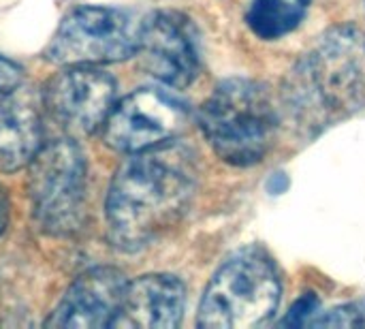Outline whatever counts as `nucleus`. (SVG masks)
Masks as SVG:
<instances>
[{
  "label": "nucleus",
  "mask_w": 365,
  "mask_h": 329,
  "mask_svg": "<svg viewBox=\"0 0 365 329\" xmlns=\"http://www.w3.org/2000/svg\"><path fill=\"white\" fill-rule=\"evenodd\" d=\"M43 148V126L38 111L24 98H0V171L26 169Z\"/></svg>",
  "instance_id": "12"
},
{
  "label": "nucleus",
  "mask_w": 365,
  "mask_h": 329,
  "mask_svg": "<svg viewBox=\"0 0 365 329\" xmlns=\"http://www.w3.org/2000/svg\"><path fill=\"white\" fill-rule=\"evenodd\" d=\"M197 176L195 154L175 139L135 152L109 186L105 210L111 242L124 253L156 242L188 210Z\"/></svg>",
  "instance_id": "1"
},
{
  "label": "nucleus",
  "mask_w": 365,
  "mask_h": 329,
  "mask_svg": "<svg viewBox=\"0 0 365 329\" xmlns=\"http://www.w3.org/2000/svg\"><path fill=\"white\" fill-rule=\"evenodd\" d=\"M24 81V73L21 69L11 62L9 58L0 56V94H9L13 90H17Z\"/></svg>",
  "instance_id": "15"
},
{
  "label": "nucleus",
  "mask_w": 365,
  "mask_h": 329,
  "mask_svg": "<svg viewBox=\"0 0 365 329\" xmlns=\"http://www.w3.org/2000/svg\"><path fill=\"white\" fill-rule=\"evenodd\" d=\"M317 308H319V300L312 293H308L299 302H295V306L289 310L284 323L287 325H304V323H308V317H312L317 313Z\"/></svg>",
  "instance_id": "16"
},
{
  "label": "nucleus",
  "mask_w": 365,
  "mask_h": 329,
  "mask_svg": "<svg viewBox=\"0 0 365 329\" xmlns=\"http://www.w3.org/2000/svg\"><path fill=\"white\" fill-rule=\"evenodd\" d=\"M282 285L276 265L259 248L229 257L212 276L201 298L197 325L207 329H252L269 323L278 310Z\"/></svg>",
  "instance_id": "4"
},
{
  "label": "nucleus",
  "mask_w": 365,
  "mask_h": 329,
  "mask_svg": "<svg viewBox=\"0 0 365 329\" xmlns=\"http://www.w3.org/2000/svg\"><path fill=\"white\" fill-rule=\"evenodd\" d=\"M186 287L171 274H148L126 283L113 328L173 329L182 323Z\"/></svg>",
  "instance_id": "11"
},
{
  "label": "nucleus",
  "mask_w": 365,
  "mask_h": 329,
  "mask_svg": "<svg viewBox=\"0 0 365 329\" xmlns=\"http://www.w3.org/2000/svg\"><path fill=\"white\" fill-rule=\"evenodd\" d=\"M6 225H9V199L4 188L0 186V238L6 231Z\"/></svg>",
  "instance_id": "17"
},
{
  "label": "nucleus",
  "mask_w": 365,
  "mask_h": 329,
  "mask_svg": "<svg viewBox=\"0 0 365 329\" xmlns=\"http://www.w3.org/2000/svg\"><path fill=\"white\" fill-rule=\"evenodd\" d=\"M186 105L167 90L141 88L113 105L105 124V143L122 154H135L173 141L186 126Z\"/></svg>",
  "instance_id": "7"
},
{
  "label": "nucleus",
  "mask_w": 365,
  "mask_h": 329,
  "mask_svg": "<svg viewBox=\"0 0 365 329\" xmlns=\"http://www.w3.org/2000/svg\"><path fill=\"white\" fill-rule=\"evenodd\" d=\"M308 6L310 0H252L246 21L257 36L274 41L295 30L306 17Z\"/></svg>",
  "instance_id": "13"
},
{
  "label": "nucleus",
  "mask_w": 365,
  "mask_h": 329,
  "mask_svg": "<svg viewBox=\"0 0 365 329\" xmlns=\"http://www.w3.org/2000/svg\"><path fill=\"white\" fill-rule=\"evenodd\" d=\"M141 21L113 6L73 9L45 47V58L62 66L120 62L137 54Z\"/></svg>",
  "instance_id": "6"
},
{
  "label": "nucleus",
  "mask_w": 365,
  "mask_h": 329,
  "mask_svg": "<svg viewBox=\"0 0 365 329\" xmlns=\"http://www.w3.org/2000/svg\"><path fill=\"white\" fill-rule=\"evenodd\" d=\"M199 126L225 163L252 167L269 154L280 113L267 86L248 77H231L203 101Z\"/></svg>",
  "instance_id": "3"
},
{
  "label": "nucleus",
  "mask_w": 365,
  "mask_h": 329,
  "mask_svg": "<svg viewBox=\"0 0 365 329\" xmlns=\"http://www.w3.org/2000/svg\"><path fill=\"white\" fill-rule=\"evenodd\" d=\"M289 124L314 137L365 105V34L355 26L327 30L282 83Z\"/></svg>",
  "instance_id": "2"
},
{
  "label": "nucleus",
  "mask_w": 365,
  "mask_h": 329,
  "mask_svg": "<svg viewBox=\"0 0 365 329\" xmlns=\"http://www.w3.org/2000/svg\"><path fill=\"white\" fill-rule=\"evenodd\" d=\"M137 56L148 75L169 88H186L199 75V41L192 21L178 11H158L141 21Z\"/></svg>",
  "instance_id": "9"
},
{
  "label": "nucleus",
  "mask_w": 365,
  "mask_h": 329,
  "mask_svg": "<svg viewBox=\"0 0 365 329\" xmlns=\"http://www.w3.org/2000/svg\"><path fill=\"white\" fill-rule=\"evenodd\" d=\"M126 278L115 268H94L83 272L53 308L47 328H113L118 317Z\"/></svg>",
  "instance_id": "10"
},
{
  "label": "nucleus",
  "mask_w": 365,
  "mask_h": 329,
  "mask_svg": "<svg viewBox=\"0 0 365 329\" xmlns=\"http://www.w3.org/2000/svg\"><path fill=\"white\" fill-rule=\"evenodd\" d=\"M43 103L68 135H92L103 128L115 105V81L92 66H68L47 81Z\"/></svg>",
  "instance_id": "8"
},
{
  "label": "nucleus",
  "mask_w": 365,
  "mask_h": 329,
  "mask_svg": "<svg viewBox=\"0 0 365 329\" xmlns=\"http://www.w3.org/2000/svg\"><path fill=\"white\" fill-rule=\"evenodd\" d=\"M310 325L317 328H357V325H365L364 313L357 306H340L334 308L329 313H323L321 317H314L310 321Z\"/></svg>",
  "instance_id": "14"
},
{
  "label": "nucleus",
  "mask_w": 365,
  "mask_h": 329,
  "mask_svg": "<svg viewBox=\"0 0 365 329\" xmlns=\"http://www.w3.org/2000/svg\"><path fill=\"white\" fill-rule=\"evenodd\" d=\"M28 169V195L36 225L49 236L77 231L86 206V161L79 146L71 139L43 146Z\"/></svg>",
  "instance_id": "5"
}]
</instances>
